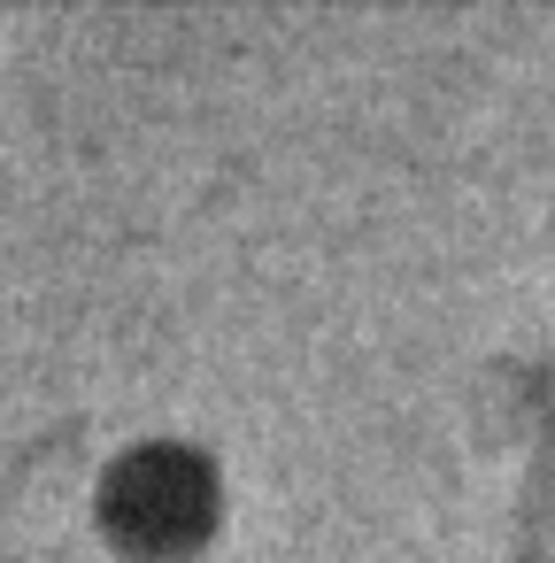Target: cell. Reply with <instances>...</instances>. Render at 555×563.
Returning <instances> with one entry per match:
<instances>
[{
    "mask_svg": "<svg viewBox=\"0 0 555 563\" xmlns=\"http://www.w3.org/2000/svg\"><path fill=\"white\" fill-rule=\"evenodd\" d=\"M101 517L116 525L124 548L178 555L217 517V463L186 440H140L101 471Z\"/></svg>",
    "mask_w": 555,
    "mask_h": 563,
    "instance_id": "obj_1",
    "label": "cell"
}]
</instances>
